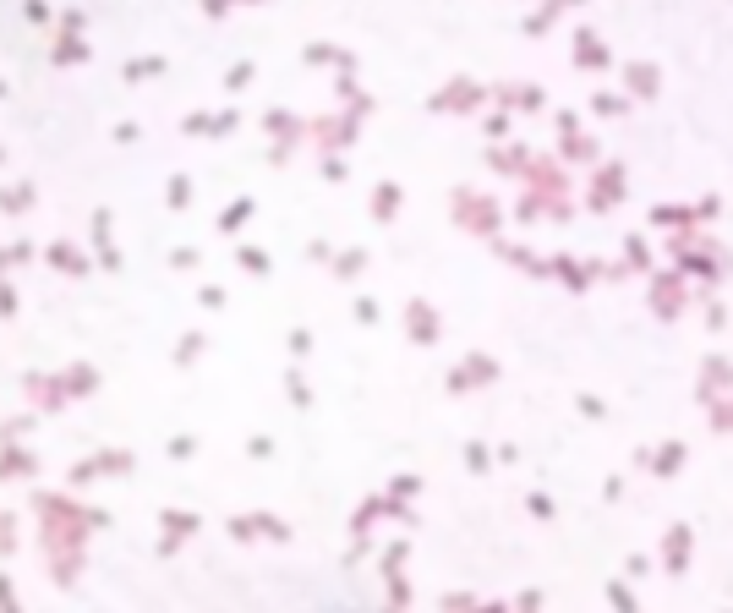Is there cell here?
<instances>
[{"label":"cell","mask_w":733,"mask_h":613,"mask_svg":"<svg viewBox=\"0 0 733 613\" xmlns=\"http://www.w3.org/2000/svg\"><path fill=\"white\" fill-rule=\"evenodd\" d=\"M241 219H247V203H235V208H224V219H219V225H224V230H235Z\"/></svg>","instance_id":"cell-8"},{"label":"cell","mask_w":733,"mask_h":613,"mask_svg":"<svg viewBox=\"0 0 733 613\" xmlns=\"http://www.w3.org/2000/svg\"><path fill=\"white\" fill-rule=\"evenodd\" d=\"M662 558H668V570H684V564H690V526H673L668 537H662Z\"/></svg>","instance_id":"cell-1"},{"label":"cell","mask_w":733,"mask_h":613,"mask_svg":"<svg viewBox=\"0 0 733 613\" xmlns=\"http://www.w3.org/2000/svg\"><path fill=\"white\" fill-rule=\"evenodd\" d=\"M411 323H416L421 340H433V318H427V307H411Z\"/></svg>","instance_id":"cell-7"},{"label":"cell","mask_w":733,"mask_h":613,"mask_svg":"<svg viewBox=\"0 0 733 613\" xmlns=\"http://www.w3.org/2000/svg\"><path fill=\"white\" fill-rule=\"evenodd\" d=\"M684 301V291H678V280H657V307H662V318H673V307Z\"/></svg>","instance_id":"cell-2"},{"label":"cell","mask_w":733,"mask_h":613,"mask_svg":"<svg viewBox=\"0 0 733 613\" xmlns=\"http://www.w3.org/2000/svg\"><path fill=\"white\" fill-rule=\"evenodd\" d=\"M630 82L640 94H657V66H630Z\"/></svg>","instance_id":"cell-4"},{"label":"cell","mask_w":733,"mask_h":613,"mask_svg":"<svg viewBox=\"0 0 733 613\" xmlns=\"http://www.w3.org/2000/svg\"><path fill=\"white\" fill-rule=\"evenodd\" d=\"M574 61H580V66H602L607 55H602V44H597L591 33H580V44H574Z\"/></svg>","instance_id":"cell-3"},{"label":"cell","mask_w":733,"mask_h":613,"mask_svg":"<svg viewBox=\"0 0 733 613\" xmlns=\"http://www.w3.org/2000/svg\"><path fill=\"white\" fill-rule=\"evenodd\" d=\"M673 466H684V449H678V444H668V449L657 454V471H673Z\"/></svg>","instance_id":"cell-5"},{"label":"cell","mask_w":733,"mask_h":613,"mask_svg":"<svg viewBox=\"0 0 733 613\" xmlns=\"http://www.w3.org/2000/svg\"><path fill=\"white\" fill-rule=\"evenodd\" d=\"M607 597H613V608H618V613H635V597H630L624 586H607Z\"/></svg>","instance_id":"cell-6"}]
</instances>
